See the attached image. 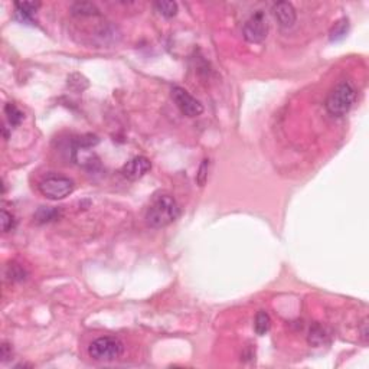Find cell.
Wrapping results in <instances>:
<instances>
[{"label":"cell","instance_id":"30bf717a","mask_svg":"<svg viewBox=\"0 0 369 369\" xmlns=\"http://www.w3.org/2000/svg\"><path fill=\"white\" fill-rule=\"evenodd\" d=\"M271 328V319L268 316V313L265 311H258L257 316H255V323H254V329H255V333L257 335H265L267 332L270 331Z\"/></svg>","mask_w":369,"mask_h":369},{"label":"cell","instance_id":"8992f818","mask_svg":"<svg viewBox=\"0 0 369 369\" xmlns=\"http://www.w3.org/2000/svg\"><path fill=\"white\" fill-rule=\"evenodd\" d=\"M172 100L175 101L176 107L180 110V113L188 117H198L204 113V106L199 100L191 96L184 88H172Z\"/></svg>","mask_w":369,"mask_h":369},{"label":"cell","instance_id":"e0dca14e","mask_svg":"<svg viewBox=\"0 0 369 369\" xmlns=\"http://www.w3.org/2000/svg\"><path fill=\"white\" fill-rule=\"evenodd\" d=\"M55 215H57V211H55V209H45V208H42V209H39V212L36 214V218H38L39 221L45 222V221L54 219Z\"/></svg>","mask_w":369,"mask_h":369},{"label":"cell","instance_id":"8fae6325","mask_svg":"<svg viewBox=\"0 0 369 369\" xmlns=\"http://www.w3.org/2000/svg\"><path fill=\"white\" fill-rule=\"evenodd\" d=\"M72 13L77 15V16H97L100 15V10L93 5V3H87V2H82V3H75L72 8Z\"/></svg>","mask_w":369,"mask_h":369},{"label":"cell","instance_id":"7c38bea8","mask_svg":"<svg viewBox=\"0 0 369 369\" xmlns=\"http://www.w3.org/2000/svg\"><path fill=\"white\" fill-rule=\"evenodd\" d=\"M348 30H349V20L348 19L338 20V22L335 23V26H333L331 30V40L332 42H333V40L336 42V40L343 39L346 36Z\"/></svg>","mask_w":369,"mask_h":369},{"label":"cell","instance_id":"9c48e42d","mask_svg":"<svg viewBox=\"0 0 369 369\" xmlns=\"http://www.w3.org/2000/svg\"><path fill=\"white\" fill-rule=\"evenodd\" d=\"M40 6L39 3L35 2H16L15 8H16V16L20 22H26V23H32L33 22V16L36 13V10Z\"/></svg>","mask_w":369,"mask_h":369},{"label":"cell","instance_id":"5bb4252c","mask_svg":"<svg viewBox=\"0 0 369 369\" xmlns=\"http://www.w3.org/2000/svg\"><path fill=\"white\" fill-rule=\"evenodd\" d=\"M5 113H6L8 120H9V123L12 126H19L20 123H22V120H23V113L15 104H12V103L6 104Z\"/></svg>","mask_w":369,"mask_h":369},{"label":"cell","instance_id":"277c9868","mask_svg":"<svg viewBox=\"0 0 369 369\" xmlns=\"http://www.w3.org/2000/svg\"><path fill=\"white\" fill-rule=\"evenodd\" d=\"M39 191L48 199H64L74 191V182L65 176H48L39 183Z\"/></svg>","mask_w":369,"mask_h":369},{"label":"cell","instance_id":"ac0fdd59","mask_svg":"<svg viewBox=\"0 0 369 369\" xmlns=\"http://www.w3.org/2000/svg\"><path fill=\"white\" fill-rule=\"evenodd\" d=\"M10 358H12V346H10L9 343L3 342L2 343V360L6 362Z\"/></svg>","mask_w":369,"mask_h":369},{"label":"cell","instance_id":"7a4b0ae2","mask_svg":"<svg viewBox=\"0 0 369 369\" xmlns=\"http://www.w3.org/2000/svg\"><path fill=\"white\" fill-rule=\"evenodd\" d=\"M356 100V88L350 81H340L329 93L325 107L333 117H343L353 106Z\"/></svg>","mask_w":369,"mask_h":369},{"label":"cell","instance_id":"52a82bcc","mask_svg":"<svg viewBox=\"0 0 369 369\" xmlns=\"http://www.w3.org/2000/svg\"><path fill=\"white\" fill-rule=\"evenodd\" d=\"M150 169H152V163L147 157L136 156V157L130 159L126 165L121 167V173L128 180H139L146 175Z\"/></svg>","mask_w":369,"mask_h":369},{"label":"cell","instance_id":"9a60e30c","mask_svg":"<svg viewBox=\"0 0 369 369\" xmlns=\"http://www.w3.org/2000/svg\"><path fill=\"white\" fill-rule=\"evenodd\" d=\"M328 338V335H326V331H325V328H321L320 325H314L313 328L310 329V333H309V342H310L311 345H320L325 342V339Z\"/></svg>","mask_w":369,"mask_h":369},{"label":"cell","instance_id":"2e32d148","mask_svg":"<svg viewBox=\"0 0 369 369\" xmlns=\"http://www.w3.org/2000/svg\"><path fill=\"white\" fill-rule=\"evenodd\" d=\"M15 228V218L8 211H2V229L3 233H9Z\"/></svg>","mask_w":369,"mask_h":369},{"label":"cell","instance_id":"ffe728a7","mask_svg":"<svg viewBox=\"0 0 369 369\" xmlns=\"http://www.w3.org/2000/svg\"><path fill=\"white\" fill-rule=\"evenodd\" d=\"M360 335H362V338L365 339V342L368 340V335H369L368 319H365V320L362 321V325H360Z\"/></svg>","mask_w":369,"mask_h":369},{"label":"cell","instance_id":"d6986e66","mask_svg":"<svg viewBox=\"0 0 369 369\" xmlns=\"http://www.w3.org/2000/svg\"><path fill=\"white\" fill-rule=\"evenodd\" d=\"M206 165H208V160H204V163L201 165L199 167V173H198V182L199 184L202 186L205 183V180H206V173H205V170H206Z\"/></svg>","mask_w":369,"mask_h":369},{"label":"cell","instance_id":"4fadbf2b","mask_svg":"<svg viewBox=\"0 0 369 369\" xmlns=\"http://www.w3.org/2000/svg\"><path fill=\"white\" fill-rule=\"evenodd\" d=\"M155 8L165 18H173L177 13V5L175 2H157Z\"/></svg>","mask_w":369,"mask_h":369},{"label":"cell","instance_id":"ba28073f","mask_svg":"<svg viewBox=\"0 0 369 369\" xmlns=\"http://www.w3.org/2000/svg\"><path fill=\"white\" fill-rule=\"evenodd\" d=\"M272 13L274 18L277 19L279 25L282 28H292L294 22L297 19L296 9L293 8L292 3L289 2H279L272 6Z\"/></svg>","mask_w":369,"mask_h":369},{"label":"cell","instance_id":"5b68a950","mask_svg":"<svg viewBox=\"0 0 369 369\" xmlns=\"http://www.w3.org/2000/svg\"><path fill=\"white\" fill-rule=\"evenodd\" d=\"M267 33H268V23L262 12H255L244 25L243 35L245 40L250 43H261L267 38Z\"/></svg>","mask_w":369,"mask_h":369},{"label":"cell","instance_id":"6da1fadb","mask_svg":"<svg viewBox=\"0 0 369 369\" xmlns=\"http://www.w3.org/2000/svg\"><path fill=\"white\" fill-rule=\"evenodd\" d=\"M180 215L179 205L170 195H160L156 196L150 204L146 214V222L152 228H165Z\"/></svg>","mask_w":369,"mask_h":369},{"label":"cell","instance_id":"3957f363","mask_svg":"<svg viewBox=\"0 0 369 369\" xmlns=\"http://www.w3.org/2000/svg\"><path fill=\"white\" fill-rule=\"evenodd\" d=\"M124 352L123 342L114 336H103L96 339L88 346L89 358L98 362H111L118 359Z\"/></svg>","mask_w":369,"mask_h":369}]
</instances>
